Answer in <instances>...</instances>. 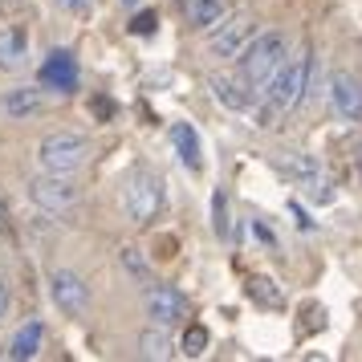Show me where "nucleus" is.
Instances as JSON below:
<instances>
[{"mask_svg": "<svg viewBox=\"0 0 362 362\" xmlns=\"http://www.w3.org/2000/svg\"><path fill=\"white\" fill-rule=\"evenodd\" d=\"M0 106H4V115H8V118H29V115L41 110V90H33V86L8 90V94L0 98Z\"/></svg>", "mask_w": 362, "mask_h": 362, "instance_id": "nucleus-16", "label": "nucleus"}, {"mask_svg": "<svg viewBox=\"0 0 362 362\" xmlns=\"http://www.w3.org/2000/svg\"><path fill=\"white\" fill-rule=\"evenodd\" d=\"M216 25H220V29L208 37V53H212V57H236L240 45L257 33V17H252V13H232V17L224 13Z\"/></svg>", "mask_w": 362, "mask_h": 362, "instance_id": "nucleus-5", "label": "nucleus"}, {"mask_svg": "<svg viewBox=\"0 0 362 362\" xmlns=\"http://www.w3.org/2000/svg\"><path fill=\"white\" fill-rule=\"evenodd\" d=\"M277 167L293 180H317V159L305 151H277Z\"/></svg>", "mask_w": 362, "mask_h": 362, "instance_id": "nucleus-17", "label": "nucleus"}, {"mask_svg": "<svg viewBox=\"0 0 362 362\" xmlns=\"http://www.w3.org/2000/svg\"><path fill=\"white\" fill-rule=\"evenodd\" d=\"M86 159H90V143H86L82 134H66V131L45 134L41 147H37V163L49 175H74Z\"/></svg>", "mask_w": 362, "mask_h": 362, "instance_id": "nucleus-4", "label": "nucleus"}, {"mask_svg": "<svg viewBox=\"0 0 362 362\" xmlns=\"http://www.w3.org/2000/svg\"><path fill=\"white\" fill-rule=\"evenodd\" d=\"M212 86V94L220 106H228V110H248L252 106V90L245 82H232V78H208Z\"/></svg>", "mask_w": 362, "mask_h": 362, "instance_id": "nucleus-13", "label": "nucleus"}, {"mask_svg": "<svg viewBox=\"0 0 362 362\" xmlns=\"http://www.w3.org/2000/svg\"><path fill=\"white\" fill-rule=\"evenodd\" d=\"M4 317H8V285L0 281V322H4Z\"/></svg>", "mask_w": 362, "mask_h": 362, "instance_id": "nucleus-23", "label": "nucleus"}, {"mask_svg": "<svg viewBox=\"0 0 362 362\" xmlns=\"http://www.w3.org/2000/svg\"><path fill=\"white\" fill-rule=\"evenodd\" d=\"M122 204H127V216H131L139 228L155 224V216L163 212V180L155 171H131L127 180V192H122Z\"/></svg>", "mask_w": 362, "mask_h": 362, "instance_id": "nucleus-3", "label": "nucleus"}, {"mask_svg": "<svg viewBox=\"0 0 362 362\" xmlns=\"http://www.w3.org/2000/svg\"><path fill=\"white\" fill-rule=\"evenodd\" d=\"M49 297L66 317H86V310H90V285H86L74 269H57V273H53Z\"/></svg>", "mask_w": 362, "mask_h": 362, "instance_id": "nucleus-6", "label": "nucleus"}, {"mask_svg": "<svg viewBox=\"0 0 362 362\" xmlns=\"http://www.w3.org/2000/svg\"><path fill=\"white\" fill-rule=\"evenodd\" d=\"M147 317L155 322V326H180V322H187V297L175 289V285H151L147 289Z\"/></svg>", "mask_w": 362, "mask_h": 362, "instance_id": "nucleus-9", "label": "nucleus"}, {"mask_svg": "<svg viewBox=\"0 0 362 362\" xmlns=\"http://www.w3.org/2000/svg\"><path fill=\"white\" fill-rule=\"evenodd\" d=\"M29 199H33L41 212H66L78 204V183L69 180V175H37L29 183Z\"/></svg>", "mask_w": 362, "mask_h": 362, "instance_id": "nucleus-7", "label": "nucleus"}, {"mask_svg": "<svg viewBox=\"0 0 362 362\" xmlns=\"http://www.w3.org/2000/svg\"><path fill=\"white\" fill-rule=\"evenodd\" d=\"M62 13H74V17H86V13H94V0H53Z\"/></svg>", "mask_w": 362, "mask_h": 362, "instance_id": "nucleus-21", "label": "nucleus"}, {"mask_svg": "<svg viewBox=\"0 0 362 362\" xmlns=\"http://www.w3.org/2000/svg\"><path fill=\"white\" fill-rule=\"evenodd\" d=\"M183 13H187L192 29H212L228 13V0H183Z\"/></svg>", "mask_w": 362, "mask_h": 362, "instance_id": "nucleus-14", "label": "nucleus"}, {"mask_svg": "<svg viewBox=\"0 0 362 362\" xmlns=\"http://www.w3.org/2000/svg\"><path fill=\"white\" fill-rule=\"evenodd\" d=\"M155 25H159V17H155V13H139V17L131 21V33L147 37V33H155Z\"/></svg>", "mask_w": 362, "mask_h": 362, "instance_id": "nucleus-22", "label": "nucleus"}, {"mask_svg": "<svg viewBox=\"0 0 362 362\" xmlns=\"http://www.w3.org/2000/svg\"><path fill=\"white\" fill-rule=\"evenodd\" d=\"M139 354H143V358H167V354H171V342H167L163 326H159V329H147V334L139 338Z\"/></svg>", "mask_w": 362, "mask_h": 362, "instance_id": "nucleus-18", "label": "nucleus"}, {"mask_svg": "<svg viewBox=\"0 0 362 362\" xmlns=\"http://www.w3.org/2000/svg\"><path fill=\"white\" fill-rule=\"evenodd\" d=\"M29 62V29L25 25H4L0 29V69L17 74Z\"/></svg>", "mask_w": 362, "mask_h": 362, "instance_id": "nucleus-11", "label": "nucleus"}, {"mask_svg": "<svg viewBox=\"0 0 362 362\" xmlns=\"http://www.w3.org/2000/svg\"><path fill=\"white\" fill-rule=\"evenodd\" d=\"M171 143H175V151H180V159L187 171H199L204 167V155H199V134L192 122H175L171 127Z\"/></svg>", "mask_w": 362, "mask_h": 362, "instance_id": "nucleus-12", "label": "nucleus"}, {"mask_svg": "<svg viewBox=\"0 0 362 362\" xmlns=\"http://www.w3.org/2000/svg\"><path fill=\"white\" fill-rule=\"evenodd\" d=\"M41 86H49L57 94H74L78 90V57L69 49H53L41 66Z\"/></svg>", "mask_w": 362, "mask_h": 362, "instance_id": "nucleus-10", "label": "nucleus"}, {"mask_svg": "<svg viewBox=\"0 0 362 362\" xmlns=\"http://www.w3.org/2000/svg\"><path fill=\"white\" fill-rule=\"evenodd\" d=\"M204 350H208V329L204 326H187L183 329V354H187V358H199Z\"/></svg>", "mask_w": 362, "mask_h": 362, "instance_id": "nucleus-19", "label": "nucleus"}, {"mask_svg": "<svg viewBox=\"0 0 362 362\" xmlns=\"http://www.w3.org/2000/svg\"><path fill=\"white\" fill-rule=\"evenodd\" d=\"M358 175H362V155H358Z\"/></svg>", "mask_w": 362, "mask_h": 362, "instance_id": "nucleus-24", "label": "nucleus"}, {"mask_svg": "<svg viewBox=\"0 0 362 362\" xmlns=\"http://www.w3.org/2000/svg\"><path fill=\"white\" fill-rule=\"evenodd\" d=\"M285 53H289V41H285V33H252L240 45V53H236V69H240V82L248 86V90H257V86H264L269 78H273V69L285 62Z\"/></svg>", "mask_w": 362, "mask_h": 362, "instance_id": "nucleus-1", "label": "nucleus"}, {"mask_svg": "<svg viewBox=\"0 0 362 362\" xmlns=\"http://www.w3.org/2000/svg\"><path fill=\"white\" fill-rule=\"evenodd\" d=\"M41 338H45V329H41V322H25V326L17 329V338H13V346H8V358L17 362H29L41 354Z\"/></svg>", "mask_w": 362, "mask_h": 362, "instance_id": "nucleus-15", "label": "nucleus"}, {"mask_svg": "<svg viewBox=\"0 0 362 362\" xmlns=\"http://www.w3.org/2000/svg\"><path fill=\"white\" fill-rule=\"evenodd\" d=\"M212 212H216V232H220V236H228V196H224V192H216Z\"/></svg>", "mask_w": 362, "mask_h": 362, "instance_id": "nucleus-20", "label": "nucleus"}, {"mask_svg": "<svg viewBox=\"0 0 362 362\" xmlns=\"http://www.w3.org/2000/svg\"><path fill=\"white\" fill-rule=\"evenodd\" d=\"M264 86H269V115L293 110L297 102L305 98V86H310V49H301L297 57H285ZM269 115H264L261 127H269Z\"/></svg>", "mask_w": 362, "mask_h": 362, "instance_id": "nucleus-2", "label": "nucleus"}, {"mask_svg": "<svg viewBox=\"0 0 362 362\" xmlns=\"http://www.w3.org/2000/svg\"><path fill=\"white\" fill-rule=\"evenodd\" d=\"M329 106H334V115L342 118V122L358 127L362 122V82H358V74L338 69V74L329 78Z\"/></svg>", "mask_w": 362, "mask_h": 362, "instance_id": "nucleus-8", "label": "nucleus"}]
</instances>
